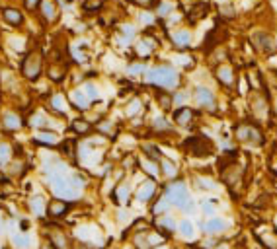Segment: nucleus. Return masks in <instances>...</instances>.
Returning a JSON list of instances; mask_svg holds the SVG:
<instances>
[{"instance_id":"1","label":"nucleus","mask_w":277,"mask_h":249,"mask_svg":"<svg viewBox=\"0 0 277 249\" xmlns=\"http://www.w3.org/2000/svg\"><path fill=\"white\" fill-rule=\"evenodd\" d=\"M160 193L168 199V201H170L172 208L178 210L182 216L191 218V216H195V214L199 212L197 201L193 199L190 185H188L186 179L178 177V179H172V181H166V183L162 185Z\"/></svg>"},{"instance_id":"2","label":"nucleus","mask_w":277,"mask_h":249,"mask_svg":"<svg viewBox=\"0 0 277 249\" xmlns=\"http://www.w3.org/2000/svg\"><path fill=\"white\" fill-rule=\"evenodd\" d=\"M73 168L67 170V172H55V174H47L41 176L45 187L51 193V197H57L63 201H69V203H80L82 197H84V191H80L76 185L73 183Z\"/></svg>"},{"instance_id":"3","label":"nucleus","mask_w":277,"mask_h":249,"mask_svg":"<svg viewBox=\"0 0 277 249\" xmlns=\"http://www.w3.org/2000/svg\"><path fill=\"white\" fill-rule=\"evenodd\" d=\"M143 82L154 90L176 92V90L182 88V72L174 64L158 62V64L148 66V70L143 76Z\"/></svg>"},{"instance_id":"4","label":"nucleus","mask_w":277,"mask_h":249,"mask_svg":"<svg viewBox=\"0 0 277 249\" xmlns=\"http://www.w3.org/2000/svg\"><path fill=\"white\" fill-rule=\"evenodd\" d=\"M45 74V57L43 51L37 47H31L24 53V57L20 60V76L29 82V84H37Z\"/></svg>"},{"instance_id":"5","label":"nucleus","mask_w":277,"mask_h":249,"mask_svg":"<svg viewBox=\"0 0 277 249\" xmlns=\"http://www.w3.org/2000/svg\"><path fill=\"white\" fill-rule=\"evenodd\" d=\"M41 237L51 241L57 249H73V234L67 230L63 222H53V220H43L41 222Z\"/></svg>"},{"instance_id":"6","label":"nucleus","mask_w":277,"mask_h":249,"mask_svg":"<svg viewBox=\"0 0 277 249\" xmlns=\"http://www.w3.org/2000/svg\"><path fill=\"white\" fill-rule=\"evenodd\" d=\"M73 239L74 241H82V243H88L94 249H103L107 243H105V234L102 232V228L94 222H80V224H74L73 230Z\"/></svg>"},{"instance_id":"7","label":"nucleus","mask_w":277,"mask_h":249,"mask_svg":"<svg viewBox=\"0 0 277 249\" xmlns=\"http://www.w3.org/2000/svg\"><path fill=\"white\" fill-rule=\"evenodd\" d=\"M197 230L203 237H219L227 235L233 230V220L225 218V216H211V218H201L197 222Z\"/></svg>"},{"instance_id":"8","label":"nucleus","mask_w":277,"mask_h":249,"mask_svg":"<svg viewBox=\"0 0 277 249\" xmlns=\"http://www.w3.org/2000/svg\"><path fill=\"white\" fill-rule=\"evenodd\" d=\"M24 129H28L26 125V115L20 109H2L0 111V131L4 134H18Z\"/></svg>"},{"instance_id":"9","label":"nucleus","mask_w":277,"mask_h":249,"mask_svg":"<svg viewBox=\"0 0 277 249\" xmlns=\"http://www.w3.org/2000/svg\"><path fill=\"white\" fill-rule=\"evenodd\" d=\"M191 102L195 103L199 111H207V113L217 111V94L205 84H197L191 90Z\"/></svg>"},{"instance_id":"10","label":"nucleus","mask_w":277,"mask_h":249,"mask_svg":"<svg viewBox=\"0 0 277 249\" xmlns=\"http://www.w3.org/2000/svg\"><path fill=\"white\" fill-rule=\"evenodd\" d=\"M234 136L240 144H248V146H262L263 144L262 129L254 123H240L234 131Z\"/></svg>"},{"instance_id":"11","label":"nucleus","mask_w":277,"mask_h":249,"mask_svg":"<svg viewBox=\"0 0 277 249\" xmlns=\"http://www.w3.org/2000/svg\"><path fill=\"white\" fill-rule=\"evenodd\" d=\"M160 187H158V181L156 179H150V177H145L137 187H135V193H133V201L139 203V205L148 206L158 195H160Z\"/></svg>"},{"instance_id":"12","label":"nucleus","mask_w":277,"mask_h":249,"mask_svg":"<svg viewBox=\"0 0 277 249\" xmlns=\"http://www.w3.org/2000/svg\"><path fill=\"white\" fill-rule=\"evenodd\" d=\"M45 109L53 115V117L67 119L69 117V111L73 109L71 103H69V96L65 92H51L45 100Z\"/></svg>"},{"instance_id":"13","label":"nucleus","mask_w":277,"mask_h":249,"mask_svg":"<svg viewBox=\"0 0 277 249\" xmlns=\"http://www.w3.org/2000/svg\"><path fill=\"white\" fill-rule=\"evenodd\" d=\"M47 203H49V199L43 193H31L24 203V208H26L29 218L37 220L41 224L43 220H47Z\"/></svg>"},{"instance_id":"14","label":"nucleus","mask_w":277,"mask_h":249,"mask_svg":"<svg viewBox=\"0 0 277 249\" xmlns=\"http://www.w3.org/2000/svg\"><path fill=\"white\" fill-rule=\"evenodd\" d=\"M57 119L59 117H53L47 109H31L28 115H26V125H28L29 131H33V132L35 131H45V129L55 131L53 123H55Z\"/></svg>"},{"instance_id":"15","label":"nucleus","mask_w":277,"mask_h":249,"mask_svg":"<svg viewBox=\"0 0 277 249\" xmlns=\"http://www.w3.org/2000/svg\"><path fill=\"white\" fill-rule=\"evenodd\" d=\"M182 148L191 154V156H197V158H205V156H209L211 152H213V144H211V140L203 136V134H195V136H190V138H186L184 140V144Z\"/></svg>"},{"instance_id":"16","label":"nucleus","mask_w":277,"mask_h":249,"mask_svg":"<svg viewBox=\"0 0 277 249\" xmlns=\"http://www.w3.org/2000/svg\"><path fill=\"white\" fill-rule=\"evenodd\" d=\"M133 193H135V187L131 185V181L129 179H119L114 185L112 193H109V199L117 208L119 206H129L133 201Z\"/></svg>"},{"instance_id":"17","label":"nucleus","mask_w":277,"mask_h":249,"mask_svg":"<svg viewBox=\"0 0 277 249\" xmlns=\"http://www.w3.org/2000/svg\"><path fill=\"white\" fill-rule=\"evenodd\" d=\"M74 210V203L69 201H63L57 197H49V203H47V220H53V222H63V220L69 218V214Z\"/></svg>"},{"instance_id":"18","label":"nucleus","mask_w":277,"mask_h":249,"mask_svg":"<svg viewBox=\"0 0 277 249\" xmlns=\"http://www.w3.org/2000/svg\"><path fill=\"white\" fill-rule=\"evenodd\" d=\"M178 222H180V218H176L172 212H168V214H162V216H156V218L150 220V226L156 232H160L168 241H172L176 234H178Z\"/></svg>"},{"instance_id":"19","label":"nucleus","mask_w":277,"mask_h":249,"mask_svg":"<svg viewBox=\"0 0 277 249\" xmlns=\"http://www.w3.org/2000/svg\"><path fill=\"white\" fill-rule=\"evenodd\" d=\"M250 41L256 47V51L265 55V57H273L277 53V41L273 39V35L267 33V31H256V33H252Z\"/></svg>"},{"instance_id":"20","label":"nucleus","mask_w":277,"mask_h":249,"mask_svg":"<svg viewBox=\"0 0 277 249\" xmlns=\"http://www.w3.org/2000/svg\"><path fill=\"white\" fill-rule=\"evenodd\" d=\"M61 134L57 131H51V129H45V131H35L31 134L29 142L35 148H43V150H55L61 144Z\"/></svg>"},{"instance_id":"21","label":"nucleus","mask_w":277,"mask_h":249,"mask_svg":"<svg viewBox=\"0 0 277 249\" xmlns=\"http://www.w3.org/2000/svg\"><path fill=\"white\" fill-rule=\"evenodd\" d=\"M220 179L225 181V185H227L229 189H233L234 193H236V191L240 189L242 181H244V170H242V165L229 163V165L220 168Z\"/></svg>"},{"instance_id":"22","label":"nucleus","mask_w":277,"mask_h":249,"mask_svg":"<svg viewBox=\"0 0 277 249\" xmlns=\"http://www.w3.org/2000/svg\"><path fill=\"white\" fill-rule=\"evenodd\" d=\"M133 49H135V57L139 60H145L150 59L154 53H156V49H158V41L154 39V37H150V35H143V37H139L135 43H133Z\"/></svg>"},{"instance_id":"23","label":"nucleus","mask_w":277,"mask_h":249,"mask_svg":"<svg viewBox=\"0 0 277 249\" xmlns=\"http://www.w3.org/2000/svg\"><path fill=\"white\" fill-rule=\"evenodd\" d=\"M0 18L2 22L12 28V30H22L24 24H26V16H24V10H20L18 6H2L0 8Z\"/></svg>"},{"instance_id":"24","label":"nucleus","mask_w":277,"mask_h":249,"mask_svg":"<svg viewBox=\"0 0 277 249\" xmlns=\"http://www.w3.org/2000/svg\"><path fill=\"white\" fill-rule=\"evenodd\" d=\"M67 96H69L71 107H73L74 111H78V113H88V111L94 107V103L90 102V98L84 94L82 86H74V88H71Z\"/></svg>"},{"instance_id":"25","label":"nucleus","mask_w":277,"mask_h":249,"mask_svg":"<svg viewBox=\"0 0 277 249\" xmlns=\"http://www.w3.org/2000/svg\"><path fill=\"white\" fill-rule=\"evenodd\" d=\"M178 239H182L184 243H195L197 241V235H199V230H197V224L193 222L188 216H182L180 222H178Z\"/></svg>"},{"instance_id":"26","label":"nucleus","mask_w":277,"mask_h":249,"mask_svg":"<svg viewBox=\"0 0 277 249\" xmlns=\"http://www.w3.org/2000/svg\"><path fill=\"white\" fill-rule=\"evenodd\" d=\"M197 117V111L190 107V105H184V107H174L172 109V123L180 129H190L193 125V121Z\"/></svg>"},{"instance_id":"27","label":"nucleus","mask_w":277,"mask_h":249,"mask_svg":"<svg viewBox=\"0 0 277 249\" xmlns=\"http://www.w3.org/2000/svg\"><path fill=\"white\" fill-rule=\"evenodd\" d=\"M148 129L152 134H156V136H170V134H174V129L176 125L172 123V119H168L166 115H154V117L150 119V123H148Z\"/></svg>"},{"instance_id":"28","label":"nucleus","mask_w":277,"mask_h":249,"mask_svg":"<svg viewBox=\"0 0 277 249\" xmlns=\"http://www.w3.org/2000/svg\"><path fill=\"white\" fill-rule=\"evenodd\" d=\"M8 245L12 249H37V243L33 239L31 232H22V230H16L8 235Z\"/></svg>"},{"instance_id":"29","label":"nucleus","mask_w":277,"mask_h":249,"mask_svg":"<svg viewBox=\"0 0 277 249\" xmlns=\"http://www.w3.org/2000/svg\"><path fill=\"white\" fill-rule=\"evenodd\" d=\"M45 76L51 84H63L69 76V66L67 62H49L45 66Z\"/></svg>"},{"instance_id":"30","label":"nucleus","mask_w":277,"mask_h":249,"mask_svg":"<svg viewBox=\"0 0 277 249\" xmlns=\"http://www.w3.org/2000/svg\"><path fill=\"white\" fill-rule=\"evenodd\" d=\"M69 131L78 138H86L90 134H94V123L86 117H74L69 123Z\"/></svg>"},{"instance_id":"31","label":"nucleus","mask_w":277,"mask_h":249,"mask_svg":"<svg viewBox=\"0 0 277 249\" xmlns=\"http://www.w3.org/2000/svg\"><path fill=\"white\" fill-rule=\"evenodd\" d=\"M213 74H215V78H217V82H219L220 86L234 88V84H236V72H234V68L231 64L220 62V64H217V68H215Z\"/></svg>"},{"instance_id":"32","label":"nucleus","mask_w":277,"mask_h":249,"mask_svg":"<svg viewBox=\"0 0 277 249\" xmlns=\"http://www.w3.org/2000/svg\"><path fill=\"white\" fill-rule=\"evenodd\" d=\"M94 132L100 134V136H103V138H107V140H112V138H116L117 136L119 129H117V123L114 119L102 117L94 123Z\"/></svg>"},{"instance_id":"33","label":"nucleus","mask_w":277,"mask_h":249,"mask_svg":"<svg viewBox=\"0 0 277 249\" xmlns=\"http://www.w3.org/2000/svg\"><path fill=\"white\" fill-rule=\"evenodd\" d=\"M250 107H252V113H254V117L258 119V121H265V119L269 117V113H271L269 103H267V98H263L260 94H256V96L252 98Z\"/></svg>"},{"instance_id":"34","label":"nucleus","mask_w":277,"mask_h":249,"mask_svg":"<svg viewBox=\"0 0 277 249\" xmlns=\"http://www.w3.org/2000/svg\"><path fill=\"white\" fill-rule=\"evenodd\" d=\"M28 170L29 165L26 158H14V160L6 165L4 172H6V176L10 177V179H22V177L28 174Z\"/></svg>"},{"instance_id":"35","label":"nucleus","mask_w":277,"mask_h":249,"mask_svg":"<svg viewBox=\"0 0 277 249\" xmlns=\"http://www.w3.org/2000/svg\"><path fill=\"white\" fill-rule=\"evenodd\" d=\"M137 165H139V170L145 174V177H150V179H160V163L154 160H148L145 156H141V158H137Z\"/></svg>"},{"instance_id":"36","label":"nucleus","mask_w":277,"mask_h":249,"mask_svg":"<svg viewBox=\"0 0 277 249\" xmlns=\"http://www.w3.org/2000/svg\"><path fill=\"white\" fill-rule=\"evenodd\" d=\"M174 208L170 205V201L164 197V195H158L150 205H148V212H150V216L152 218H156V216H162V214H168V212H172Z\"/></svg>"},{"instance_id":"37","label":"nucleus","mask_w":277,"mask_h":249,"mask_svg":"<svg viewBox=\"0 0 277 249\" xmlns=\"http://www.w3.org/2000/svg\"><path fill=\"white\" fill-rule=\"evenodd\" d=\"M158 163H160V177L162 179L172 181V179H178V177H180V165H178V161L176 160L164 156Z\"/></svg>"},{"instance_id":"38","label":"nucleus","mask_w":277,"mask_h":249,"mask_svg":"<svg viewBox=\"0 0 277 249\" xmlns=\"http://www.w3.org/2000/svg\"><path fill=\"white\" fill-rule=\"evenodd\" d=\"M191 31L190 30H184V28H180V30L172 31V35H170V41L174 45L176 49H180V51H186V49H190L191 47Z\"/></svg>"},{"instance_id":"39","label":"nucleus","mask_w":277,"mask_h":249,"mask_svg":"<svg viewBox=\"0 0 277 249\" xmlns=\"http://www.w3.org/2000/svg\"><path fill=\"white\" fill-rule=\"evenodd\" d=\"M191 185H193V189L197 191V193H215L217 187H219L213 177L207 176H195L191 179Z\"/></svg>"},{"instance_id":"40","label":"nucleus","mask_w":277,"mask_h":249,"mask_svg":"<svg viewBox=\"0 0 277 249\" xmlns=\"http://www.w3.org/2000/svg\"><path fill=\"white\" fill-rule=\"evenodd\" d=\"M117 41H119V45H123V47L133 45L137 41V28L131 26V24H123L119 33H117Z\"/></svg>"},{"instance_id":"41","label":"nucleus","mask_w":277,"mask_h":249,"mask_svg":"<svg viewBox=\"0 0 277 249\" xmlns=\"http://www.w3.org/2000/svg\"><path fill=\"white\" fill-rule=\"evenodd\" d=\"M39 14H41L45 24H53L59 16L57 4H55L53 0H43V4H41V8H39Z\"/></svg>"},{"instance_id":"42","label":"nucleus","mask_w":277,"mask_h":249,"mask_svg":"<svg viewBox=\"0 0 277 249\" xmlns=\"http://www.w3.org/2000/svg\"><path fill=\"white\" fill-rule=\"evenodd\" d=\"M143 111H145V103L141 98H131L127 105H125V117L127 119H137L143 115Z\"/></svg>"},{"instance_id":"43","label":"nucleus","mask_w":277,"mask_h":249,"mask_svg":"<svg viewBox=\"0 0 277 249\" xmlns=\"http://www.w3.org/2000/svg\"><path fill=\"white\" fill-rule=\"evenodd\" d=\"M217 205H219V201H217V199H201V201L197 203V206H199V212H201V216H203V218L217 216V214H219V208H217Z\"/></svg>"},{"instance_id":"44","label":"nucleus","mask_w":277,"mask_h":249,"mask_svg":"<svg viewBox=\"0 0 277 249\" xmlns=\"http://www.w3.org/2000/svg\"><path fill=\"white\" fill-rule=\"evenodd\" d=\"M59 154L65 158V160H76V142L73 138H63L61 144H59Z\"/></svg>"},{"instance_id":"45","label":"nucleus","mask_w":277,"mask_h":249,"mask_svg":"<svg viewBox=\"0 0 277 249\" xmlns=\"http://www.w3.org/2000/svg\"><path fill=\"white\" fill-rule=\"evenodd\" d=\"M154 100L158 103L162 111H170L174 109V98H172V92H166V90H156L154 92Z\"/></svg>"},{"instance_id":"46","label":"nucleus","mask_w":277,"mask_h":249,"mask_svg":"<svg viewBox=\"0 0 277 249\" xmlns=\"http://www.w3.org/2000/svg\"><path fill=\"white\" fill-rule=\"evenodd\" d=\"M141 152H143V156L148 158V160L160 161L162 158H164L162 148L158 146V144H154V142H143V144H141Z\"/></svg>"},{"instance_id":"47","label":"nucleus","mask_w":277,"mask_h":249,"mask_svg":"<svg viewBox=\"0 0 277 249\" xmlns=\"http://www.w3.org/2000/svg\"><path fill=\"white\" fill-rule=\"evenodd\" d=\"M148 70V64H146L145 60H133L129 62L127 66H125V74L129 76V78H143L145 72Z\"/></svg>"},{"instance_id":"48","label":"nucleus","mask_w":277,"mask_h":249,"mask_svg":"<svg viewBox=\"0 0 277 249\" xmlns=\"http://www.w3.org/2000/svg\"><path fill=\"white\" fill-rule=\"evenodd\" d=\"M116 222H117V226H121V228H129L133 224V212L129 210V206H119L116 210Z\"/></svg>"},{"instance_id":"49","label":"nucleus","mask_w":277,"mask_h":249,"mask_svg":"<svg viewBox=\"0 0 277 249\" xmlns=\"http://www.w3.org/2000/svg\"><path fill=\"white\" fill-rule=\"evenodd\" d=\"M80 86H82L84 94H86L88 98H90V102L94 103V105L100 102L102 94H100V88H98V84H96V82H92V80H84V82H82Z\"/></svg>"},{"instance_id":"50","label":"nucleus","mask_w":277,"mask_h":249,"mask_svg":"<svg viewBox=\"0 0 277 249\" xmlns=\"http://www.w3.org/2000/svg\"><path fill=\"white\" fill-rule=\"evenodd\" d=\"M201 249H229V241L225 239V235L205 237L203 241H201Z\"/></svg>"},{"instance_id":"51","label":"nucleus","mask_w":277,"mask_h":249,"mask_svg":"<svg viewBox=\"0 0 277 249\" xmlns=\"http://www.w3.org/2000/svg\"><path fill=\"white\" fill-rule=\"evenodd\" d=\"M258 241H260L265 249H277V234L273 232V230L258 234Z\"/></svg>"},{"instance_id":"52","label":"nucleus","mask_w":277,"mask_h":249,"mask_svg":"<svg viewBox=\"0 0 277 249\" xmlns=\"http://www.w3.org/2000/svg\"><path fill=\"white\" fill-rule=\"evenodd\" d=\"M172 98H174V107H184V105H188L191 102V92L180 88L172 92Z\"/></svg>"},{"instance_id":"53","label":"nucleus","mask_w":277,"mask_h":249,"mask_svg":"<svg viewBox=\"0 0 277 249\" xmlns=\"http://www.w3.org/2000/svg\"><path fill=\"white\" fill-rule=\"evenodd\" d=\"M103 8V0H84L82 2V10L86 14H96Z\"/></svg>"},{"instance_id":"54","label":"nucleus","mask_w":277,"mask_h":249,"mask_svg":"<svg viewBox=\"0 0 277 249\" xmlns=\"http://www.w3.org/2000/svg\"><path fill=\"white\" fill-rule=\"evenodd\" d=\"M172 10H174V4H170V2H160L158 8H156V16H158V18H166V16L172 14Z\"/></svg>"},{"instance_id":"55","label":"nucleus","mask_w":277,"mask_h":249,"mask_svg":"<svg viewBox=\"0 0 277 249\" xmlns=\"http://www.w3.org/2000/svg\"><path fill=\"white\" fill-rule=\"evenodd\" d=\"M43 0H24V10L26 12H39Z\"/></svg>"},{"instance_id":"56","label":"nucleus","mask_w":277,"mask_h":249,"mask_svg":"<svg viewBox=\"0 0 277 249\" xmlns=\"http://www.w3.org/2000/svg\"><path fill=\"white\" fill-rule=\"evenodd\" d=\"M205 8H207V4H199V6H195L193 10L190 12V20L191 22H197V18L201 20L205 16Z\"/></svg>"},{"instance_id":"57","label":"nucleus","mask_w":277,"mask_h":249,"mask_svg":"<svg viewBox=\"0 0 277 249\" xmlns=\"http://www.w3.org/2000/svg\"><path fill=\"white\" fill-rule=\"evenodd\" d=\"M220 16L227 18V20H233L234 16H236L233 4H225V6H220Z\"/></svg>"},{"instance_id":"58","label":"nucleus","mask_w":277,"mask_h":249,"mask_svg":"<svg viewBox=\"0 0 277 249\" xmlns=\"http://www.w3.org/2000/svg\"><path fill=\"white\" fill-rule=\"evenodd\" d=\"M139 24H141V26H152V24H154V16H152V12H143V14H139Z\"/></svg>"},{"instance_id":"59","label":"nucleus","mask_w":277,"mask_h":249,"mask_svg":"<svg viewBox=\"0 0 277 249\" xmlns=\"http://www.w3.org/2000/svg\"><path fill=\"white\" fill-rule=\"evenodd\" d=\"M133 4H137L139 8H152L156 4V0H131Z\"/></svg>"},{"instance_id":"60","label":"nucleus","mask_w":277,"mask_h":249,"mask_svg":"<svg viewBox=\"0 0 277 249\" xmlns=\"http://www.w3.org/2000/svg\"><path fill=\"white\" fill-rule=\"evenodd\" d=\"M37 249H57L51 241H47L43 237H39V243H37Z\"/></svg>"},{"instance_id":"61","label":"nucleus","mask_w":277,"mask_h":249,"mask_svg":"<svg viewBox=\"0 0 277 249\" xmlns=\"http://www.w3.org/2000/svg\"><path fill=\"white\" fill-rule=\"evenodd\" d=\"M152 249H174V247H172L170 241H164V243H160V245H156V247H152Z\"/></svg>"},{"instance_id":"62","label":"nucleus","mask_w":277,"mask_h":249,"mask_svg":"<svg viewBox=\"0 0 277 249\" xmlns=\"http://www.w3.org/2000/svg\"><path fill=\"white\" fill-rule=\"evenodd\" d=\"M271 230H273V232L277 234V214L273 216V220H271Z\"/></svg>"},{"instance_id":"63","label":"nucleus","mask_w":277,"mask_h":249,"mask_svg":"<svg viewBox=\"0 0 277 249\" xmlns=\"http://www.w3.org/2000/svg\"><path fill=\"white\" fill-rule=\"evenodd\" d=\"M0 249H12V247H10L8 243H2V245H0Z\"/></svg>"}]
</instances>
